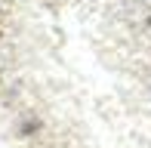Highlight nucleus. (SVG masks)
Instances as JSON below:
<instances>
[]
</instances>
